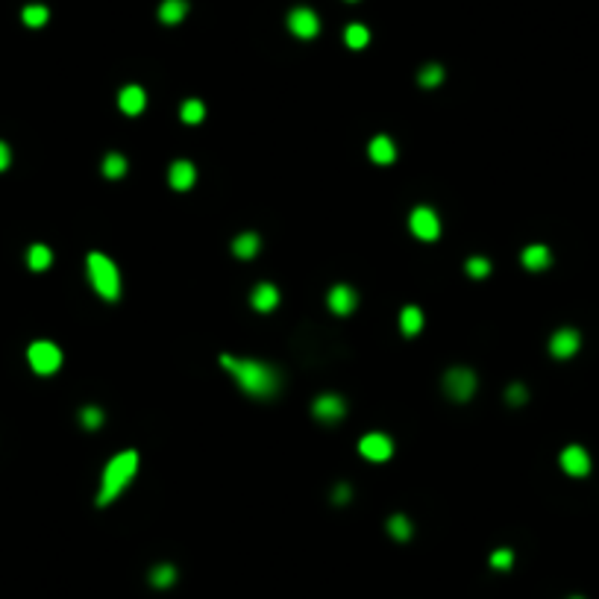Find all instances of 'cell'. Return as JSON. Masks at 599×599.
Listing matches in <instances>:
<instances>
[{
  "mask_svg": "<svg viewBox=\"0 0 599 599\" xmlns=\"http://www.w3.org/2000/svg\"><path fill=\"white\" fill-rule=\"evenodd\" d=\"M221 365L238 379V385L253 397H271L279 388V373L261 362H241V358H235V355H221Z\"/></svg>",
  "mask_w": 599,
  "mask_h": 599,
  "instance_id": "cell-1",
  "label": "cell"
},
{
  "mask_svg": "<svg viewBox=\"0 0 599 599\" xmlns=\"http://www.w3.org/2000/svg\"><path fill=\"white\" fill-rule=\"evenodd\" d=\"M135 470H138V452L135 449H127L121 455H115V459L106 464V470H103L98 506H109V502L130 485V479L135 476Z\"/></svg>",
  "mask_w": 599,
  "mask_h": 599,
  "instance_id": "cell-2",
  "label": "cell"
},
{
  "mask_svg": "<svg viewBox=\"0 0 599 599\" xmlns=\"http://www.w3.org/2000/svg\"><path fill=\"white\" fill-rule=\"evenodd\" d=\"M88 276H91L94 291L103 300H118V294H121V276H118L112 259H106L103 253H88Z\"/></svg>",
  "mask_w": 599,
  "mask_h": 599,
  "instance_id": "cell-3",
  "label": "cell"
},
{
  "mask_svg": "<svg viewBox=\"0 0 599 599\" xmlns=\"http://www.w3.org/2000/svg\"><path fill=\"white\" fill-rule=\"evenodd\" d=\"M27 358H30L33 370H36V373H41V376L56 373V370H59V365H62V353H59V347H56V344H51V341H36V344L30 347Z\"/></svg>",
  "mask_w": 599,
  "mask_h": 599,
  "instance_id": "cell-4",
  "label": "cell"
},
{
  "mask_svg": "<svg viewBox=\"0 0 599 599\" xmlns=\"http://www.w3.org/2000/svg\"><path fill=\"white\" fill-rule=\"evenodd\" d=\"M444 388L452 400H470L473 391H476V376L467 368H452L444 376Z\"/></svg>",
  "mask_w": 599,
  "mask_h": 599,
  "instance_id": "cell-5",
  "label": "cell"
},
{
  "mask_svg": "<svg viewBox=\"0 0 599 599\" xmlns=\"http://www.w3.org/2000/svg\"><path fill=\"white\" fill-rule=\"evenodd\" d=\"M412 232L417 235V238H423V241H435L438 238V232H441V224H438V214L429 209V206H417L415 212H412Z\"/></svg>",
  "mask_w": 599,
  "mask_h": 599,
  "instance_id": "cell-6",
  "label": "cell"
},
{
  "mask_svg": "<svg viewBox=\"0 0 599 599\" xmlns=\"http://www.w3.org/2000/svg\"><path fill=\"white\" fill-rule=\"evenodd\" d=\"M358 449H362V455L370 462H388L391 452H394V444H391L388 435L373 432V435H365L362 441H358Z\"/></svg>",
  "mask_w": 599,
  "mask_h": 599,
  "instance_id": "cell-7",
  "label": "cell"
},
{
  "mask_svg": "<svg viewBox=\"0 0 599 599\" xmlns=\"http://www.w3.org/2000/svg\"><path fill=\"white\" fill-rule=\"evenodd\" d=\"M288 27L300 38H315L318 30H321V21H318V15L311 12V9H294L288 15Z\"/></svg>",
  "mask_w": 599,
  "mask_h": 599,
  "instance_id": "cell-8",
  "label": "cell"
},
{
  "mask_svg": "<svg viewBox=\"0 0 599 599\" xmlns=\"http://www.w3.org/2000/svg\"><path fill=\"white\" fill-rule=\"evenodd\" d=\"M561 467H564V473H570V476H585V473L590 470V455H588V449H582L579 444L567 447V449L561 452Z\"/></svg>",
  "mask_w": 599,
  "mask_h": 599,
  "instance_id": "cell-9",
  "label": "cell"
},
{
  "mask_svg": "<svg viewBox=\"0 0 599 599\" xmlns=\"http://www.w3.org/2000/svg\"><path fill=\"white\" fill-rule=\"evenodd\" d=\"M579 344H582V338H579L576 329H558L553 335V341H549V353H553L556 358H570L579 350Z\"/></svg>",
  "mask_w": 599,
  "mask_h": 599,
  "instance_id": "cell-10",
  "label": "cell"
},
{
  "mask_svg": "<svg viewBox=\"0 0 599 599\" xmlns=\"http://www.w3.org/2000/svg\"><path fill=\"white\" fill-rule=\"evenodd\" d=\"M344 412H347L344 400H341V397H335V394H323V397L315 402V417L329 420V423L341 420V417H344Z\"/></svg>",
  "mask_w": 599,
  "mask_h": 599,
  "instance_id": "cell-11",
  "label": "cell"
},
{
  "mask_svg": "<svg viewBox=\"0 0 599 599\" xmlns=\"http://www.w3.org/2000/svg\"><path fill=\"white\" fill-rule=\"evenodd\" d=\"M145 88H138V85H127L121 88V94H118V106H121V112L127 115H138V112H145Z\"/></svg>",
  "mask_w": 599,
  "mask_h": 599,
  "instance_id": "cell-12",
  "label": "cell"
},
{
  "mask_svg": "<svg viewBox=\"0 0 599 599\" xmlns=\"http://www.w3.org/2000/svg\"><path fill=\"white\" fill-rule=\"evenodd\" d=\"M329 308L335 311V315H347V311L355 308V291L347 288V285H335V288L329 291Z\"/></svg>",
  "mask_w": 599,
  "mask_h": 599,
  "instance_id": "cell-13",
  "label": "cell"
},
{
  "mask_svg": "<svg viewBox=\"0 0 599 599\" xmlns=\"http://www.w3.org/2000/svg\"><path fill=\"white\" fill-rule=\"evenodd\" d=\"M370 159L376 165H391L397 159V147H394V141L388 135H376L370 141Z\"/></svg>",
  "mask_w": 599,
  "mask_h": 599,
  "instance_id": "cell-14",
  "label": "cell"
},
{
  "mask_svg": "<svg viewBox=\"0 0 599 599\" xmlns=\"http://www.w3.org/2000/svg\"><path fill=\"white\" fill-rule=\"evenodd\" d=\"M194 177H197V171H194V165H191V162H174V167H171V185L177 191L191 188V185H194Z\"/></svg>",
  "mask_w": 599,
  "mask_h": 599,
  "instance_id": "cell-15",
  "label": "cell"
},
{
  "mask_svg": "<svg viewBox=\"0 0 599 599\" xmlns=\"http://www.w3.org/2000/svg\"><path fill=\"white\" fill-rule=\"evenodd\" d=\"M549 250L543 247V244H532V247H526L523 250V265L529 268V271H543V268H549Z\"/></svg>",
  "mask_w": 599,
  "mask_h": 599,
  "instance_id": "cell-16",
  "label": "cell"
},
{
  "mask_svg": "<svg viewBox=\"0 0 599 599\" xmlns=\"http://www.w3.org/2000/svg\"><path fill=\"white\" fill-rule=\"evenodd\" d=\"M276 303H279V291L268 282L253 291V308H259V311H271V308H276Z\"/></svg>",
  "mask_w": 599,
  "mask_h": 599,
  "instance_id": "cell-17",
  "label": "cell"
},
{
  "mask_svg": "<svg viewBox=\"0 0 599 599\" xmlns=\"http://www.w3.org/2000/svg\"><path fill=\"white\" fill-rule=\"evenodd\" d=\"M232 253L238 259H253L259 253V235L253 232H244V235H238L235 241H232Z\"/></svg>",
  "mask_w": 599,
  "mask_h": 599,
  "instance_id": "cell-18",
  "label": "cell"
},
{
  "mask_svg": "<svg viewBox=\"0 0 599 599\" xmlns=\"http://www.w3.org/2000/svg\"><path fill=\"white\" fill-rule=\"evenodd\" d=\"M400 326L405 335H417L423 329V311L417 306H409V308H402V315H400Z\"/></svg>",
  "mask_w": 599,
  "mask_h": 599,
  "instance_id": "cell-19",
  "label": "cell"
},
{
  "mask_svg": "<svg viewBox=\"0 0 599 599\" xmlns=\"http://www.w3.org/2000/svg\"><path fill=\"white\" fill-rule=\"evenodd\" d=\"M185 12H188V4H185V0H165V4L159 6V18H162L165 24H177V21H182Z\"/></svg>",
  "mask_w": 599,
  "mask_h": 599,
  "instance_id": "cell-20",
  "label": "cell"
},
{
  "mask_svg": "<svg viewBox=\"0 0 599 599\" xmlns=\"http://www.w3.org/2000/svg\"><path fill=\"white\" fill-rule=\"evenodd\" d=\"M27 261H30V268H33V271H44V268H51L53 253L47 250L44 244H36V247H30V253H27Z\"/></svg>",
  "mask_w": 599,
  "mask_h": 599,
  "instance_id": "cell-21",
  "label": "cell"
},
{
  "mask_svg": "<svg viewBox=\"0 0 599 599\" xmlns=\"http://www.w3.org/2000/svg\"><path fill=\"white\" fill-rule=\"evenodd\" d=\"M388 532H391L397 541H409V538H412V523H409V517L394 514V517L388 520Z\"/></svg>",
  "mask_w": 599,
  "mask_h": 599,
  "instance_id": "cell-22",
  "label": "cell"
},
{
  "mask_svg": "<svg viewBox=\"0 0 599 599\" xmlns=\"http://www.w3.org/2000/svg\"><path fill=\"white\" fill-rule=\"evenodd\" d=\"M150 582H153V588H167V585H174V582H177V570H174L171 564H162V567H156V570L150 573Z\"/></svg>",
  "mask_w": 599,
  "mask_h": 599,
  "instance_id": "cell-23",
  "label": "cell"
},
{
  "mask_svg": "<svg viewBox=\"0 0 599 599\" xmlns=\"http://www.w3.org/2000/svg\"><path fill=\"white\" fill-rule=\"evenodd\" d=\"M103 174H106L109 179L124 177V174H127V159H124V156H118V153L106 156V162H103Z\"/></svg>",
  "mask_w": 599,
  "mask_h": 599,
  "instance_id": "cell-24",
  "label": "cell"
},
{
  "mask_svg": "<svg viewBox=\"0 0 599 599\" xmlns=\"http://www.w3.org/2000/svg\"><path fill=\"white\" fill-rule=\"evenodd\" d=\"M21 18H24V24H27V27H41V24H47V6H38V4L24 6Z\"/></svg>",
  "mask_w": 599,
  "mask_h": 599,
  "instance_id": "cell-25",
  "label": "cell"
},
{
  "mask_svg": "<svg viewBox=\"0 0 599 599\" xmlns=\"http://www.w3.org/2000/svg\"><path fill=\"white\" fill-rule=\"evenodd\" d=\"M344 41L358 51V47H365L370 41V33L362 27V24H353V27H347V33H344Z\"/></svg>",
  "mask_w": 599,
  "mask_h": 599,
  "instance_id": "cell-26",
  "label": "cell"
},
{
  "mask_svg": "<svg viewBox=\"0 0 599 599\" xmlns=\"http://www.w3.org/2000/svg\"><path fill=\"white\" fill-rule=\"evenodd\" d=\"M179 115H182V121H185V124H200V121H203V115H206V109H203V103H200V100H185Z\"/></svg>",
  "mask_w": 599,
  "mask_h": 599,
  "instance_id": "cell-27",
  "label": "cell"
},
{
  "mask_svg": "<svg viewBox=\"0 0 599 599\" xmlns=\"http://www.w3.org/2000/svg\"><path fill=\"white\" fill-rule=\"evenodd\" d=\"M420 85H426V88H432V85H438L441 80H444V68L441 65H426L423 71H420Z\"/></svg>",
  "mask_w": 599,
  "mask_h": 599,
  "instance_id": "cell-28",
  "label": "cell"
},
{
  "mask_svg": "<svg viewBox=\"0 0 599 599\" xmlns=\"http://www.w3.org/2000/svg\"><path fill=\"white\" fill-rule=\"evenodd\" d=\"M467 274H470L473 279H482V276H488V274H491V261H488V259H479V256L467 259Z\"/></svg>",
  "mask_w": 599,
  "mask_h": 599,
  "instance_id": "cell-29",
  "label": "cell"
},
{
  "mask_svg": "<svg viewBox=\"0 0 599 599\" xmlns=\"http://www.w3.org/2000/svg\"><path fill=\"white\" fill-rule=\"evenodd\" d=\"M511 564H514L511 549H496V553L491 556V567H496V570H509Z\"/></svg>",
  "mask_w": 599,
  "mask_h": 599,
  "instance_id": "cell-30",
  "label": "cell"
},
{
  "mask_svg": "<svg viewBox=\"0 0 599 599\" xmlns=\"http://www.w3.org/2000/svg\"><path fill=\"white\" fill-rule=\"evenodd\" d=\"M103 423V412L100 409H83V426L85 429H98Z\"/></svg>",
  "mask_w": 599,
  "mask_h": 599,
  "instance_id": "cell-31",
  "label": "cell"
},
{
  "mask_svg": "<svg viewBox=\"0 0 599 599\" xmlns=\"http://www.w3.org/2000/svg\"><path fill=\"white\" fill-rule=\"evenodd\" d=\"M509 402H514V405L526 402V388H523V385H511V388H509Z\"/></svg>",
  "mask_w": 599,
  "mask_h": 599,
  "instance_id": "cell-32",
  "label": "cell"
},
{
  "mask_svg": "<svg viewBox=\"0 0 599 599\" xmlns=\"http://www.w3.org/2000/svg\"><path fill=\"white\" fill-rule=\"evenodd\" d=\"M6 167H9V147L0 141V171H6Z\"/></svg>",
  "mask_w": 599,
  "mask_h": 599,
  "instance_id": "cell-33",
  "label": "cell"
},
{
  "mask_svg": "<svg viewBox=\"0 0 599 599\" xmlns=\"http://www.w3.org/2000/svg\"><path fill=\"white\" fill-rule=\"evenodd\" d=\"M344 499H350V488L338 485V488H335V502H344Z\"/></svg>",
  "mask_w": 599,
  "mask_h": 599,
  "instance_id": "cell-34",
  "label": "cell"
},
{
  "mask_svg": "<svg viewBox=\"0 0 599 599\" xmlns=\"http://www.w3.org/2000/svg\"><path fill=\"white\" fill-rule=\"evenodd\" d=\"M570 599H585V596H570Z\"/></svg>",
  "mask_w": 599,
  "mask_h": 599,
  "instance_id": "cell-35",
  "label": "cell"
}]
</instances>
